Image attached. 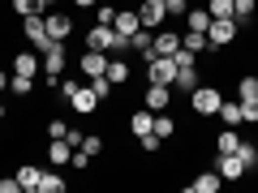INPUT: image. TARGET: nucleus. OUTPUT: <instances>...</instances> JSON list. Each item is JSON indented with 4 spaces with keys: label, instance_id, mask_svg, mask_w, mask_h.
I'll list each match as a JSON object with an SVG mask.
<instances>
[{
    "label": "nucleus",
    "instance_id": "nucleus-1",
    "mask_svg": "<svg viewBox=\"0 0 258 193\" xmlns=\"http://www.w3.org/2000/svg\"><path fill=\"white\" fill-rule=\"evenodd\" d=\"M220 103H224V90H220V86H194V90H189V108H194V116H198V120H203V116H215Z\"/></svg>",
    "mask_w": 258,
    "mask_h": 193
},
{
    "label": "nucleus",
    "instance_id": "nucleus-2",
    "mask_svg": "<svg viewBox=\"0 0 258 193\" xmlns=\"http://www.w3.org/2000/svg\"><path fill=\"white\" fill-rule=\"evenodd\" d=\"M86 43H91L95 52H129V39H120L116 30H112V26H99V22L91 26V35H86Z\"/></svg>",
    "mask_w": 258,
    "mask_h": 193
},
{
    "label": "nucleus",
    "instance_id": "nucleus-3",
    "mask_svg": "<svg viewBox=\"0 0 258 193\" xmlns=\"http://www.w3.org/2000/svg\"><path fill=\"white\" fill-rule=\"evenodd\" d=\"M176 56H151L147 60V82H155V86H172L176 82Z\"/></svg>",
    "mask_w": 258,
    "mask_h": 193
},
{
    "label": "nucleus",
    "instance_id": "nucleus-4",
    "mask_svg": "<svg viewBox=\"0 0 258 193\" xmlns=\"http://www.w3.org/2000/svg\"><path fill=\"white\" fill-rule=\"evenodd\" d=\"M22 35H26V39H30V47H35V52H39V56H43V52H47V47H52V43H56V39H52V35H47V26H43V13H30V18H22Z\"/></svg>",
    "mask_w": 258,
    "mask_h": 193
},
{
    "label": "nucleus",
    "instance_id": "nucleus-5",
    "mask_svg": "<svg viewBox=\"0 0 258 193\" xmlns=\"http://www.w3.org/2000/svg\"><path fill=\"white\" fill-rule=\"evenodd\" d=\"M237 39V18H211L207 26V47H228Z\"/></svg>",
    "mask_w": 258,
    "mask_h": 193
},
{
    "label": "nucleus",
    "instance_id": "nucleus-6",
    "mask_svg": "<svg viewBox=\"0 0 258 193\" xmlns=\"http://www.w3.org/2000/svg\"><path fill=\"white\" fill-rule=\"evenodd\" d=\"M60 73H64V43H52L43 52V82L47 86H60Z\"/></svg>",
    "mask_w": 258,
    "mask_h": 193
},
{
    "label": "nucleus",
    "instance_id": "nucleus-7",
    "mask_svg": "<svg viewBox=\"0 0 258 193\" xmlns=\"http://www.w3.org/2000/svg\"><path fill=\"white\" fill-rule=\"evenodd\" d=\"M43 26H47V35H52L56 43H64V39L74 35V18H69V13H52V9H47L43 13Z\"/></svg>",
    "mask_w": 258,
    "mask_h": 193
},
{
    "label": "nucleus",
    "instance_id": "nucleus-8",
    "mask_svg": "<svg viewBox=\"0 0 258 193\" xmlns=\"http://www.w3.org/2000/svg\"><path fill=\"white\" fill-rule=\"evenodd\" d=\"M164 0H142L138 5V22H142V30H159L164 26Z\"/></svg>",
    "mask_w": 258,
    "mask_h": 193
},
{
    "label": "nucleus",
    "instance_id": "nucleus-9",
    "mask_svg": "<svg viewBox=\"0 0 258 193\" xmlns=\"http://www.w3.org/2000/svg\"><path fill=\"white\" fill-rule=\"evenodd\" d=\"M78 69H82V77H103V73H108V52H95V47H86L82 60H78Z\"/></svg>",
    "mask_w": 258,
    "mask_h": 193
},
{
    "label": "nucleus",
    "instance_id": "nucleus-10",
    "mask_svg": "<svg viewBox=\"0 0 258 193\" xmlns=\"http://www.w3.org/2000/svg\"><path fill=\"white\" fill-rule=\"evenodd\" d=\"M112 30H116L120 39L138 35V30H142V22H138V9H116V18H112Z\"/></svg>",
    "mask_w": 258,
    "mask_h": 193
},
{
    "label": "nucleus",
    "instance_id": "nucleus-11",
    "mask_svg": "<svg viewBox=\"0 0 258 193\" xmlns=\"http://www.w3.org/2000/svg\"><path fill=\"white\" fill-rule=\"evenodd\" d=\"M142 103H147L151 112H168V108H172V86H155V82H151L147 94H142Z\"/></svg>",
    "mask_w": 258,
    "mask_h": 193
},
{
    "label": "nucleus",
    "instance_id": "nucleus-12",
    "mask_svg": "<svg viewBox=\"0 0 258 193\" xmlns=\"http://www.w3.org/2000/svg\"><path fill=\"white\" fill-rule=\"evenodd\" d=\"M151 52H155V56H176V52H181V39H176L172 30L159 26V30H155V39H151Z\"/></svg>",
    "mask_w": 258,
    "mask_h": 193
},
{
    "label": "nucleus",
    "instance_id": "nucleus-13",
    "mask_svg": "<svg viewBox=\"0 0 258 193\" xmlns=\"http://www.w3.org/2000/svg\"><path fill=\"white\" fill-rule=\"evenodd\" d=\"M69 103H74V112H78V116H95V108H99V99H95V90H91V86H78V90L69 94Z\"/></svg>",
    "mask_w": 258,
    "mask_h": 193
},
{
    "label": "nucleus",
    "instance_id": "nucleus-14",
    "mask_svg": "<svg viewBox=\"0 0 258 193\" xmlns=\"http://www.w3.org/2000/svg\"><path fill=\"white\" fill-rule=\"evenodd\" d=\"M185 189H189V193H220V189H224V176H220V172H198Z\"/></svg>",
    "mask_w": 258,
    "mask_h": 193
},
{
    "label": "nucleus",
    "instance_id": "nucleus-15",
    "mask_svg": "<svg viewBox=\"0 0 258 193\" xmlns=\"http://www.w3.org/2000/svg\"><path fill=\"white\" fill-rule=\"evenodd\" d=\"M215 172H220L224 180H241V176H245V163H241V155L232 150V155H220V163H215Z\"/></svg>",
    "mask_w": 258,
    "mask_h": 193
},
{
    "label": "nucleus",
    "instance_id": "nucleus-16",
    "mask_svg": "<svg viewBox=\"0 0 258 193\" xmlns=\"http://www.w3.org/2000/svg\"><path fill=\"white\" fill-rule=\"evenodd\" d=\"M13 73H22V77H39V73H43V64L35 60V52H18V56H13Z\"/></svg>",
    "mask_w": 258,
    "mask_h": 193
},
{
    "label": "nucleus",
    "instance_id": "nucleus-17",
    "mask_svg": "<svg viewBox=\"0 0 258 193\" xmlns=\"http://www.w3.org/2000/svg\"><path fill=\"white\" fill-rule=\"evenodd\" d=\"M69 159H74V146H69L64 138H52V146H47V163H52V167H64Z\"/></svg>",
    "mask_w": 258,
    "mask_h": 193
},
{
    "label": "nucleus",
    "instance_id": "nucleus-18",
    "mask_svg": "<svg viewBox=\"0 0 258 193\" xmlns=\"http://www.w3.org/2000/svg\"><path fill=\"white\" fill-rule=\"evenodd\" d=\"M215 116H220V120H224V125H228V129L245 125V116H241V99H224V103H220V112H215Z\"/></svg>",
    "mask_w": 258,
    "mask_h": 193
},
{
    "label": "nucleus",
    "instance_id": "nucleus-19",
    "mask_svg": "<svg viewBox=\"0 0 258 193\" xmlns=\"http://www.w3.org/2000/svg\"><path fill=\"white\" fill-rule=\"evenodd\" d=\"M151 125H155V112H134V116H129V129H134V138H147L151 133Z\"/></svg>",
    "mask_w": 258,
    "mask_h": 193
},
{
    "label": "nucleus",
    "instance_id": "nucleus-20",
    "mask_svg": "<svg viewBox=\"0 0 258 193\" xmlns=\"http://www.w3.org/2000/svg\"><path fill=\"white\" fill-rule=\"evenodd\" d=\"M151 133L168 142V138H172V133H176V120L168 116V112H155V125H151Z\"/></svg>",
    "mask_w": 258,
    "mask_h": 193
},
{
    "label": "nucleus",
    "instance_id": "nucleus-21",
    "mask_svg": "<svg viewBox=\"0 0 258 193\" xmlns=\"http://www.w3.org/2000/svg\"><path fill=\"white\" fill-rule=\"evenodd\" d=\"M103 77H108L112 86H129V64L125 60H108V73Z\"/></svg>",
    "mask_w": 258,
    "mask_h": 193
},
{
    "label": "nucleus",
    "instance_id": "nucleus-22",
    "mask_svg": "<svg viewBox=\"0 0 258 193\" xmlns=\"http://www.w3.org/2000/svg\"><path fill=\"white\" fill-rule=\"evenodd\" d=\"M241 146V138H237V129H224L220 138H215V150H220V155H232V150Z\"/></svg>",
    "mask_w": 258,
    "mask_h": 193
},
{
    "label": "nucleus",
    "instance_id": "nucleus-23",
    "mask_svg": "<svg viewBox=\"0 0 258 193\" xmlns=\"http://www.w3.org/2000/svg\"><path fill=\"white\" fill-rule=\"evenodd\" d=\"M237 155H241V163H245V172H254L258 167V142H241Z\"/></svg>",
    "mask_w": 258,
    "mask_h": 193
},
{
    "label": "nucleus",
    "instance_id": "nucleus-24",
    "mask_svg": "<svg viewBox=\"0 0 258 193\" xmlns=\"http://www.w3.org/2000/svg\"><path fill=\"white\" fill-rule=\"evenodd\" d=\"M60 189H64L60 172H39V193H60Z\"/></svg>",
    "mask_w": 258,
    "mask_h": 193
},
{
    "label": "nucleus",
    "instance_id": "nucleus-25",
    "mask_svg": "<svg viewBox=\"0 0 258 193\" xmlns=\"http://www.w3.org/2000/svg\"><path fill=\"white\" fill-rule=\"evenodd\" d=\"M18 184H22V189H26V193H35L39 189V167H18Z\"/></svg>",
    "mask_w": 258,
    "mask_h": 193
},
{
    "label": "nucleus",
    "instance_id": "nucleus-26",
    "mask_svg": "<svg viewBox=\"0 0 258 193\" xmlns=\"http://www.w3.org/2000/svg\"><path fill=\"white\" fill-rule=\"evenodd\" d=\"M176 90H185V94H189L194 90V86H198V64H194V69H181V73H176Z\"/></svg>",
    "mask_w": 258,
    "mask_h": 193
},
{
    "label": "nucleus",
    "instance_id": "nucleus-27",
    "mask_svg": "<svg viewBox=\"0 0 258 193\" xmlns=\"http://www.w3.org/2000/svg\"><path fill=\"white\" fill-rule=\"evenodd\" d=\"M185 22H189V30H203V35H207V26H211V13H207V9H189V13H185Z\"/></svg>",
    "mask_w": 258,
    "mask_h": 193
},
{
    "label": "nucleus",
    "instance_id": "nucleus-28",
    "mask_svg": "<svg viewBox=\"0 0 258 193\" xmlns=\"http://www.w3.org/2000/svg\"><path fill=\"white\" fill-rule=\"evenodd\" d=\"M254 9H258V0H232V18H237V22H249Z\"/></svg>",
    "mask_w": 258,
    "mask_h": 193
},
{
    "label": "nucleus",
    "instance_id": "nucleus-29",
    "mask_svg": "<svg viewBox=\"0 0 258 193\" xmlns=\"http://www.w3.org/2000/svg\"><path fill=\"white\" fill-rule=\"evenodd\" d=\"M9 90H13V94H30V90H35V77H22V73H13V77H9Z\"/></svg>",
    "mask_w": 258,
    "mask_h": 193
},
{
    "label": "nucleus",
    "instance_id": "nucleus-30",
    "mask_svg": "<svg viewBox=\"0 0 258 193\" xmlns=\"http://www.w3.org/2000/svg\"><path fill=\"white\" fill-rule=\"evenodd\" d=\"M9 9L18 18H30V13H39V0H9Z\"/></svg>",
    "mask_w": 258,
    "mask_h": 193
},
{
    "label": "nucleus",
    "instance_id": "nucleus-31",
    "mask_svg": "<svg viewBox=\"0 0 258 193\" xmlns=\"http://www.w3.org/2000/svg\"><path fill=\"white\" fill-rule=\"evenodd\" d=\"M181 47H189V52H203V47H207V35H203V30H189V35L181 39Z\"/></svg>",
    "mask_w": 258,
    "mask_h": 193
},
{
    "label": "nucleus",
    "instance_id": "nucleus-32",
    "mask_svg": "<svg viewBox=\"0 0 258 193\" xmlns=\"http://www.w3.org/2000/svg\"><path fill=\"white\" fill-rule=\"evenodd\" d=\"M86 86H91V90H95V99H108V94H112V82H108V77H91V82H86Z\"/></svg>",
    "mask_w": 258,
    "mask_h": 193
},
{
    "label": "nucleus",
    "instance_id": "nucleus-33",
    "mask_svg": "<svg viewBox=\"0 0 258 193\" xmlns=\"http://www.w3.org/2000/svg\"><path fill=\"white\" fill-rule=\"evenodd\" d=\"M241 116H245L249 125H258V94H249V99H241Z\"/></svg>",
    "mask_w": 258,
    "mask_h": 193
},
{
    "label": "nucleus",
    "instance_id": "nucleus-34",
    "mask_svg": "<svg viewBox=\"0 0 258 193\" xmlns=\"http://www.w3.org/2000/svg\"><path fill=\"white\" fill-rule=\"evenodd\" d=\"M164 13L168 18H185L189 13V0H164Z\"/></svg>",
    "mask_w": 258,
    "mask_h": 193
},
{
    "label": "nucleus",
    "instance_id": "nucleus-35",
    "mask_svg": "<svg viewBox=\"0 0 258 193\" xmlns=\"http://www.w3.org/2000/svg\"><path fill=\"white\" fill-rule=\"evenodd\" d=\"M207 13H211V18H232V0H211Z\"/></svg>",
    "mask_w": 258,
    "mask_h": 193
},
{
    "label": "nucleus",
    "instance_id": "nucleus-36",
    "mask_svg": "<svg viewBox=\"0 0 258 193\" xmlns=\"http://www.w3.org/2000/svg\"><path fill=\"white\" fill-rule=\"evenodd\" d=\"M112 18H116V9H112L108 0H99V9H95V22H99V26H112Z\"/></svg>",
    "mask_w": 258,
    "mask_h": 193
},
{
    "label": "nucleus",
    "instance_id": "nucleus-37",
    "mask_svg": "<svg viewBox=\"0 0 258 193\" xmlns=\"http://www.w3.org/2000/svg\"><path fill=\"white\" fill-rule=\"evenodd\" d=\"M82 150H86V155H99V150H103V138H99V133H86V138H82Z\"/></svg>",
    "mask_w": 258,
    "mask_h": 193
},
{
    "label": "nucleus",
    "instance_id": "nucleus-38",
    "mask_svg": "<svg viewBox=\"0 0 258 193\" xmlns=\"http://www.w3.org/2000/svg\"><path fill=\"white\" fill-rule=\"evenodd\" d=\"M237 94H241V99L258 94V77H241V82H237Z\"/></svg>",
    "mask_w": 258,
    "mask_h": 193
},
{
    "label": "nucleus",
    "instance_id": "nucleus-39",
    "mask_svg": "<svg viewBox=\"0 0 258 193\" xmlns=\"http://www.w3.org/2000/svg\"><path fill=\"white\" fill-rule=\"evenodd\" d=\"M138 146L147 150V155H155V150L164 146V138H155V133H147V138H138Z\"/></svg>",
    "mask_w": 258,
    "mask_h": 193
},
{
    "label": "nucleus",
    "instance_id": "nucleus-40",
    "mask_svg": "<svg viewBox=\"0 0 258 193\" xmlns=\"http://www.w3.org/2000/svg\"><path fill=\"white\" fill-rule=\"evenodd\" d=\"M64 129H69L64 120H47V138H64Z\"/></svg>",
    "mask_w": 258,
    "mask_h": 193
},
{
    "label": "nucleus",
    "instance_id": "nucleus-41",
    "mask_svg": "<svg viewBox=\"0 0 258 193\" xmlns=\"http://www.w3.org/2000/svg\"><path fill=\"white\" fill-rule=\"evenodd\" d=\"M82 138H86L82 129H64V142H69V146H82Z\"/></svg>",
    "mask_w": 258,
    "mask_h": 193
},
{
    "label": "nucleus",
    "instance_id": "nucleus-42",
    "mask_svg": "<svg viewBox=\"0 0 258 193\" xmlns=\"http://www.w3.org/2000/svg\"><path fill=\"white\" fill-rule=\"evenodd\" d=\"M78 86H82V82H74V77H64V82H60V94H64V99H69V94H74Z\"/></svg>",
    "mask_w": 258,
    "mask_h": 193
},
{
    "label": "nucleus",
    "instance_id": "nucleus-43",
    "mask_svg": "<svg viewBox=\"0 0 258 193\" xmlns=\"http://www.w3.org/2000/svg\"><path fill=\"white\" fill-rule=\"evenodd\" d=\"M22 184H18V176H9V180H0V193H18Z\"/></svg>",
    "mask_w": 258,
    "mask_h": 193
},
{
    "label": "nucleus",
    "instance_id": "nucleus-44",
    "mask_svg": "<svg viewBox=\"0 0 258 193\" xmlns=\"http://www.w3.org/2000/svg\"><path fill=\"white\" fill-rule=\"evenodd\" d=\"M78 9H95V5H99V0H74Z\"/></svg>",
    "mask_w": 258,
    "mask_h": 193
},
{
    "label": "nucleus",
    "instance_id": "nucleus-45",
    "mask_svg": "<svg viewBox=\"0 0 258 193\" xmlns=\"http://www.w3.org/2000/svg\"><path fill=\"white\" fill-rule=\"evenodd\" d=\"M9 77H13V73H5V69H0V90H9Z\"/></svg>",
    "mask_w": 258,
    "mask_h": 193
},
{
    "label": "nucleus",
    "instance_id": "nucleus-46",
    "mask_svg": "<svg viewBox=\"0 0 258 193\" xmlns=\"http://www.w3.org/2000/svg\"><path fill=\"white\" fill-rule=\"evenodd\" d=\"M52 5H56V0H39V13H47V9H52Z\"/></svg>",
    "mask_w": 258,
    "mask_h": 193
},
{
    "label": "nucleus",
    "instance_id": "nucleus-47",
    "mask_svg": "<svg viewBox=\"0 0 258 193\" xmlns=\"http://www.w3.org/2000/svg\"><path fill=\"white\" fill-rule=\"evenodd\" d=\"M5 112H9V108H5V103H0V120H5Z\"/></svg>",
    "mask_w": 258,
    "mask_h": 193
}]
</instances>
